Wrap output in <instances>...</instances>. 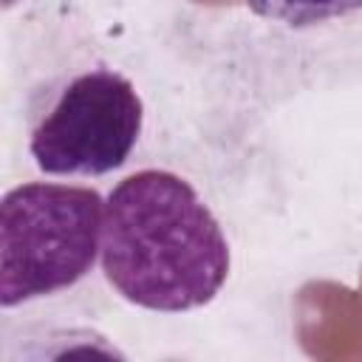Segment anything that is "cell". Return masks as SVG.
<instances>
[{
    "label": "cell",
    "mask_w": 362,
    "mask_h": 362,
    "mask_svg": "<svg viewBox=\"0 0 362 362\" xmlns=\"http://www.w3.org/2000/svg\"><path fill=\"white\" fill-rule=\"evenodd\" d=\"M99 266L122 300L181 314L218 297L232 252L215 212L184 175L144 167L105 198Z\"/></svg>",
    "instance_id": "6da1fadb"
},
{
    "label": "cell",
    "mask_w": 362,
    "mask_h": 362,
    "mask_svg": "<svg viewBox=\"0 0 362 362\" xmlns=\"http://www.w3.org/2000/svg\"><path fill=\"white\" fill-rule=\"evenodd\" d=\"M105 198L79 184L25 181L0 201V305L74 288L99 260Z\"/></svg>",
    "instance_id": "7a4b0ae2"
},
{
    "label": "cell",
    "mask_w": 362,
    "mask_h": 362,
    "mask_svg": "<svg viewBox=\"0 0 362 362\" xmlns=\"http://www.w3.org/2000/svg\"><path fill=\"white\" fill-rule=\"evenodd\" d=\"M144 130V102L116 68L93 65L57 79L28 116L40 173L96 178L127 164Z\"/></svg>",
    "instance_id": "3957f363"
},
{
    "label": "cell",
    "mask_w": 362,
    "mask_h": 362,
    "mask_svg": "<svg viewBox=\"0 0 362 362\" xmlns=\"http://www.w3.org/2000/svg\"><path fill=\"white\" fill-rule=\"evenodd\" d=\"M249 8L286 28H314L362 11V0H249Z\"/></svg>",
    "instance_id": "277c9868"
},
{
    "label": "cell",
    "mask_w": 362,
    "mask_h": 362,
    "mask_svg": "<svg viewBox=\"0 0 362 362\" xmlns=\"http://www.w3.org/2000/svg\"><path fill=\"white\" fill-rule=\"evenodd\" d=\"M14 3H17V0H3V6H6V8H8V6H14Z\"/></svg>",
    "instance_id": "5b68a950"
}]
</instances>
